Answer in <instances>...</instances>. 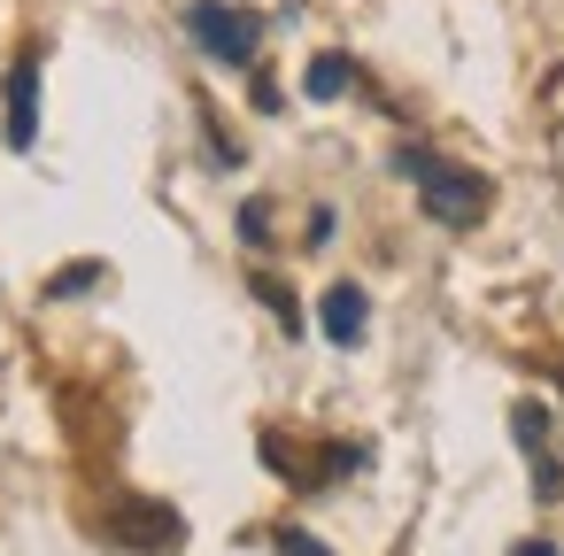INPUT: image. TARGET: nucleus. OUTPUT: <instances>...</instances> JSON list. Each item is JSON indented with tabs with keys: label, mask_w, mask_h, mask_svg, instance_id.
Here are the masks:
<instances>
[{
	"label": "nucleus",
	"mask_w": 564,
	"mask_h": 556,
	"mask_svg": "<svg viewBox=\"0 0 564 556\" xmlns=\"http://www.w3.org/2000/svg\"><path fill=\"white\" fill-rule=\"evenodd\" d=\"M394 171L417 178L425 217H441V225H456V232L479 225V209H487V178H471V171H456V163H441V155H425V148H402Z\"/></svg>",
	"instance_id": "1"
},
{
	"label": "nucleus",
	"mask_w": 564,
	"mask_h": 556,
	"mask_svg": "<svg viewBox=\"0 0 564 556\" xmlns=\"http://www.w3.org/2000/svg\"><path fill=\"white\" fill-rule=\"evenodd\" d=\"M186 32H194V47L202 55H217V63H256V47H263V17L256 9H225V0H194L186 9Z\"/></svg>",
	"instance_id": "2"
},
{
	"label": "nucleus",
	"mask_w": 564,
	"mask_h": 556,
	"mask_svg": "<svg viewBox=\"0 0 564 556\" xmlns=\"http://www.w3.org/2000/svg\"><path fill=\"white\" fill-rule=\"evenodd\" d=\"M40 140V63L24 55L9 70V148H32Z\"/></svg>",
	"instance_id": "3"
},
{
	"label": "nucleus",
	"mask_w": 564,
	"mask_h": 556,
	"mask_svg": "<svg viewBox=\"0 0 564 556\" xmlns=\"http://www.w3.org/2000/svg\"><path fill=\"white\" fill-rule=\"evenodd\" d=\"M510 433H518V440L533 448V464H541V471H533V494L556 502L564 479H556V464H549V417H541V402H518V410H510Z\"/></svg>",
	"instance_id": "4"
},
{
	"label": "nucleus",
	"mask_w": 564,
	"mask_h": 556,
	"mask_svg": "<svg viewBox=\"0 0 564 556\" xmlns=\"http://www.w3.org/2000/svg\"><path fill=\"white\" fill-rule=\"evenodd\" d=\"M317 317H325V332H333V340H340V348H348V340H356V332H364V294H356V286H333V294H325V309H317Z\"/></svg>",
	"instance_id": "5"
},
{
	"label": "nucleus",
	"mask_w": 564,
	"mask_h": 556,
	"mask_svg": "<svg viewBox=\"0 0 564 556\" xmlns=\"http://www.w3.org/2000/svg\"><path fill=\"white\" fill-rule=\"evenodd\" d=\"M340 86H348V63L340 55H317L310 63V101H340Z\"/></svg>",
	"instance_id": "6"
},
{
	"label": "nucleus",
	"mask_w": 564,
	"mask_h": 556,
	"mask_svg": "<svg viewBox=\"0 0 564 556\" xmlns=\"http://www.w3.org/2000/svg\"><path fill=\"white\" fill-rule=\"evenodd\" d=\"M279 556H333V548L310 541V533H279Z\"/></svg>",
	"instance_id": "7"
},
{
	"label": "nucleus",
	"mask_w": 564,
	"mask_h": 556,
	"mask_svg": "<svg viewBox=\"0 0 564 556\" xmlns=\"http://www.w3.org/2000/svg\"><path fill=\"white\" fill-rule=\"evenodd\" d=\"M518 556H556V548H549V541H525V548H518Z\"/></svg>",
	"instance_id": "8"
}]
</instances>
